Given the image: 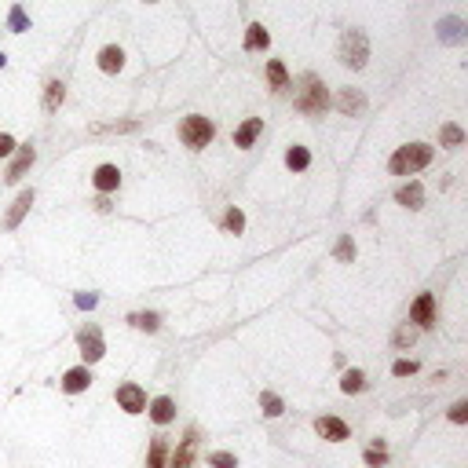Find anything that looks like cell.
Segmentation results:
<instances>
[{
  "label": "cell",
  "mask_w": 468,
  "mask_h": 468,
  "mask_svg": "<svg viewBox=\"0 0 468 468\" xmlns=\"http://www.w3.org/2000/svg\"><path fill=\"white\" fill-rule=\"evenodd\" d=\"M340 388H344L348 395L363 392V388H366V377H363V370H348L344 377H340Z\"/></svg>",
  "instance_id": "23"
},
{
  "label": "cell",
  "mask_w": 468,
  "mask_h": 468,
  "mask_svg": "<svg viewBox=\"0 0 468 468\" xmlns=\"http://www.w3.org/2000/svg\"><path fill=\"white\" fill-rule=\"evenodd\" d=\"M117 406L124 414H143L146 410V392L139 385H121L117 388Z\"/></svg>",
  "instance_id": "7"
},
{
  "label": "cell",
  "mask_w": 468,
  "mask_h": 468,
  "mask_svg": "<svg viewBox=\"0 0 468 468\" xmlns=\"http://www.w3.org/2000/svg\"><path fill=\"white\" fill-rule=\"evenodd\" d=\"M337 106H340V110H344V114H363V106H366V95L358 92V88H344V92L337 95Z\"/></svg>",
  "instance_id": "16"
},
{
  "label": "cell",
  "mask_w": 468,
  "mask_h": 468,
  "mask_svg": "<svg viewBox=\"0 0 468 468\" xmlns=\"http://www.w3.org/2000/svg\"><path fill=\"white\" fill-rule=\"evenodd\" d=\"M194 450H198V428H187L180 450L172 454V461H168L165 468H190V464H194Z\"/></svg>",
  "instance_id": "8"
},
{
  "label": "cell",
  "mask_w": 468,
  "mask_h": 468,
  "mask_svg": "<svg viewBox=\"0 0 468 468\" xmlns=\"http://www.w3.org/2000/svg\"><path fill=\"white\" fill-rule=\"evenodd\" d=\"M260 132H264V121H260V117H249V121L242 124V129L234 132V146H242V151H249V146L260 139Z\"/></svg>",
  "instance_id": "12"
},
{
  "label": "cell",
  "mask_w": 468,
  "mask_h": 468,
  "mask_svg": "<svg viewBox=\"0 0 468 468\" xmlns=\"http://www.w3.org/2000/svg\"><path fill=\"white\" fill-rule=\"evenodd\" d=\"M146 414H151L154 424H172V421H176V402L168 399V395H158V399L151 402V410H146Z\"/></svg>",
  "instance_id": "11"
},
{
  "label": "cell",
  "mask_w": 468,
  "mask_h": 468,
  "mask_svg": "<svg viewBox=\"0 0 468 468\" xmlns=\"http://www.w3.org/2000/svg\"><path fill=\"white\" fill-rule=\"evenodd\" d=\"M267 81H271V88H274V92L289 88V74H286V66H282L279 59H271V62H267Z\"/></svg>",
  "instance_id": "20"
},
{
  "label": "cell",
  "mask_w": 468,
  "mask_h": 468,
  "mask_svg": "<svg viewBox=\"0 0 468 468\" xmlns=\"http://www.w3.org/2000/svg\"><path fill=\"white\" fill-rule=\"evenodd\" d=\"M414 340H417V329H414V326H402V329L395 333V348H410Z\"/></svg>",
  "instance_id": "31"
},
{
  "label": "cell",
  "mask_w": 468,
  "mask_h": 468,
  "mask_svg": "<svg viewBox=\"0 0 468 468\" xmlns=\"http://www.w3.org/2000/svg\"><path fill=\"white\" fill-rule=\"evenodd\" d=\"M129 322L136 326V329H146V333H154L158 326H161V318L154 315V311H139V315H132Z\"/></svg>",
  "instance_id": "26"
},
{
  "label": "cell",
  "mask_w": 468,
  "mask_h": 468,
  "mask_svg": "<svg viewBox=\"0 0 468 468\" xmlns=\"http://www.w3.org/2000/svg\"><path fill=\"white\" fill-rule=\"evenodd\" d=\"M428 161H432V146L428 143H410V146H399V151L392 154L388 168H392V176H414Z\"/></svg>",
  "instance_id": "1"
},
{
  "label": "cell",
  "mask_w": 468,
  "mask_h": 468,
  "mask_svg": "<svg viewBox=\"0 0 468 468\" xmlns=\"http://www.w3.org/2000/svg\"><path fill=\"white\" fill-rule=\"evenodd\" d=\"M370 59V45H366V33L363 30H348L344 37H340V62L351 70H363Z\"/></svg>",
  "instance_id": "4"
},
{
  "label": "cell",
  "mask_w": 468,
  "mask_h": 468,
  "mask_svg": "<svg viewBox=\"0 0 468 468\" xmlns=\"http://www.w3.org/2000/svg\"><path fill=\"white\" fill-rule=\"evenodd\" d=\"M315 432L322 435V439H329V443H344L351 432H348V424L340 421V417H318L315 421Z\"/></svg>",
  "instance_id": "9"
},
{
  "label": "cell",
  "mask_w": 468,
  "mask_h": 468,
  "mask_svg": "<svg viewBox=\"0 0 468 468\" xmlns=\"http://www.w3.org/2000/svg\"><path fill=\"white\" fill-rule=\"evenodd\" d=\"M77 344H81L84 363H99V358L106 355V344H103V333H99V326H84V329L77 333Z\"/></svg>",
  "instance_id": "5"
},
{
  "label": "cell",
  "mask_w": 468,
  "mask_h": 468,
  "mask_svg": "<svg viewBox=\"0 0 468 468\" xmlns=\"http://www.w3.org/2000/svg\"><path fill=\"white\" fill-rule=\"evenodd\" d=\"M351 257H355V242L344 234V238L337 242V260H351Z\"/></svg>",
  "instance_id": "32"
},
{
  "label": "cell",
  "mask_w": 468,
  "mask_h": 468,
  "mask_svg": "<svg viewBox=\"0 0 468 468\" xmlns=\"http://www.w3.org/2000/svg\"><path fill=\"white\" fill-rule=\"evenodd\" d=\"M410 322H417L421 329H432V326H435V296H432V293H421L417 300H414Z\"/></svg>",
  "instance_id": "6"
},
{
  "label": "cell",
  "mask_w": 468,
  "mask_h": 468,
  "mask_svg": "<svg viewBox=\"0 0 468 468\" xmlns=\"http://www.w3.org/2000/svg\"><path fill=\"white\" fill-rule=\"evenodd\" d=\"M326 106H329L326 84L308 74V77L300 81V88H296V110H304V114H322Z\"/></svg>",
  "instance_id": "2"
},
{
  "label": "cell",
  "mask_w": 468,
  "mask_h": 468,
  "mask_svg": "<svg viewBox=\"0 0 468 468\" xmlns=\"http://www.w3.org/2000/svg\"><path fill=\"white\" fill-rule=\"evenodd\" d=\"M439 143L454 151V146H461V143H464V132L457 129V124H443V129H439Z\"/></svg>",
  "instance_id": "25"
},
{
  "label": "cell",
  "mask_w": 468,
  "mask_h": 468,
  "mask_svg": "<svg viewBox=\"0 0 468 468\" xmlns=\"http://www.w3.org/2000/svg\"><path fill=\"white\" fill-rule=\"evenodd\" d=\"M11 26H15L18 33L26 30V11H23V8H15V11H11Z\"/></svg>",
  "instance_id": "35"
},
{
  "label": "cell",
  "mask_w": 468,
  "mask_h": 468,
  "mask_svg": "<svg viewBox=\"0 0 468 468\" xmlns=\"http://www.w3.org/2000/svg\"><path fill=\"white\" fill-rule=\"evenodd\" d=\"M168 464V443L165 439H154L151 443V454H146V468H165Z\"/></svg>",
  "instance_id": "21"
},
{
  "label": "cell",
  "mask_w": 468,
  "mask_h": 468,
  "mask_svg": "<svg viewBox=\"0 0 468 468\" xmlns=\"http://www.w3.org/2000/svg\"><path fill=\"white\" fill-rule=\"evenodd\" d=\"M124 66V52L117 48V45H106L103 52H99V70L103 74H117Z\"/></svg>",
  "instance_id": "15"
},
{
  "label": "cell",
  "mask_w": 468,
  "mask_h": 468,
  "mask_svg": "<svg viewBox=\"0 0 468 468\" xmlns=\"http://www.w3.org/2000/svg\"><path fill=\"white\" fill-rule=\"evenodd\" d=\"M99 300H95V293H81L77 296V308H95Z\"/></svg>",
  "instance_id": "37"
},
{
  "label": "cell",
  "mask_w": 468,
  "mask_h": 468,
  "mask_svg": "<svg viewBox=\"0 0 468 468\" xmlns=\"http://www.w3.org/2000/svg\"><path fill=\"white\" fill-rule=\"evenodd\" d=\"M286 165L293 168V172H304V168L311 165V154H308V146H289V154H286Z\"/></svg>",
  "instance_id": "22"
},
{
  "label": "cell",
  "mask_w": 468,
  "mask_h": 468,
  "mask_svg": "<svg viewBox=\"0 0 468 468\" xmlns=\"http://www.w3.org/2000/svg\"><path fill=\"white\" fill-rule=\"evenodd\" d=\"M92 183H95V190H103V194L117 190V183H121L117 165H99V168H95V176H92Z\"/></svg>",
  "instance_id": "13"
},
{
  "label": "cell",
  "mask_w": 468,
  "mask_h": 468,
  "mask_svg": "<svg viewBox=\"0 0 468 468\" xmlns=\"http://www.w3.org/2000/svg\"><path fill=\"white\" fill-rule=\"evenodd\" d=\"M212 136H216V129H212V121L201 117V114H190L180 124V139H183V146H190V151H201V146H209Z\"/></svg>",
  "instance_id": "3"
},
{
  "label": "cell",
  "mask_w": 468,
  "mask_h": 468,
  "mask_svg": "<svg viewBox=\"0 0 468 468\" xmlns=\"http://www.w3.org/2000/svg\"><path fill=\"white\" fill-rule=\"evenodd\" d=\"M392 373L395 377H410V373H417V363H414V358H399V363L392 366Z\"/></svg>",
  "instance_id": "33"
},
{
  "label": "cell",
  "mask_w": 468,
  "mask_h": 468,
  "mask_svg": "<svg viewBox=\"0 0 468 468\" xmlns=\"http://www.w3.org/2000/svg\"><path fill=\"white\" fill-rule=\"evenodd\" d=\"M385 461H388V450H385V443H380V439H373V446L366 450V464H370V468H380Z\"/></svg>",
  "instance_id": "27"
},
{
  "label": "cell",
  "mask_w": 468,
  "mask_h": 468,
  "mask_svg": "<svg viewBox=\"0 0 468 468\" xmlns=\"http://www.w3.org/2000/svg\"><path fill=\"white\" fill-rule=\"evenodd\" d=\"M8 154H15V139L11 136H0V158H8Z\"/></svg>",
  "instance_id": "36"
},
{
  "label": "cell",
  "mask_w": 468,
  "mask_h": 468,
  "mask_svg": "<svg viewBox=\"0 0 468 468\" xmlns=\"http://www.w3.org/2000/svg\"><path fill=\"white\" fill-rule=\"evenodd\" d=\"M223 223H227V230H234V234H242V230H245V216H242V209H230Z\"/></svg>",
  "instance_id": "29"
},
{
  "label": "cell",
  "mask_w": 468,
  "mask_h": 468,
  "mask_svg": "<svg viewBox=\"0 0 468 468\" xmlns=\"http://www.w3.org/2000/svg\"><path fill=\"white\" fill-rule=\"evenodd\" d=\"M260 406H264L267 417H282V410H286V406H282V399H279V395H271V392L260 395Z\"/></svg>",
  "instance_id": "28"
},
{
  "label": "cell",
  "mask_w": 468,
  "mask_h": 468,
  "mask_svg": "<svg viewBox=\"0 0 468 468\" xmlns=\"http://www.w3.org/2000/svg\"><path fill=\"white\" fill-rule=\"evenodd\" d=\"M209 464L212 468H238V461H234V454H227V450H216L209 457Z\"/></svg>",
  "instance_id": "30"
},
{
  "label": "cell",
  "mask_w": 468,
  "mask_h": 468,
  "mask_svg": "<svg viewBox=\"0 0 468 468\" xmlns=\"http://www.w3.org/2000/svg\"><path fill=\"white\" fill-rule=\"evenodd\" d=\"M62 99H66V88H62V81H52L48 92H45V110H59Z\"/></svg>",
  "instance_id": "24"
},
{
  "label": "cell",
  "mask_w": 468,
  "mask_h": 468,
  "mask_svg": "<svg viewBox=\"0 0 468 468\" xmlns=\"http://www.w3.org/2000/svg\"><path fill=\"white\" fill-rule=\"evenodd\" d=\"M267 45H271L267 30H264L260 23H252V26H249V33H245V48H249V52H264Z\"/></svg>",
  "instance_id": "19"
},
{
  "label": "cell",
  "mask_w": 468,
  "mask_h": 468,
  "mask_svg": "<svg viewBox=\"0 0 468 468\" xmlns=\"http://www.w3.org/2000/svg\"><path fill=\"white\" fill-rule=\"evenodd\" d=\"M88 385H92V373H88V366H74V370H66V373H62V392H70V395H77V392H88Z\"/></svg>",
  "instance_id": "10"
},
{
  "label": "cell",
  "mask_w": 468,
  "mask_h": 468,
  "mask_svg": "<svg viewBox=\"0 0 468 468\" xmlns=\"http://www.w3.org/2000/svg\"><path fill=\"white\" fill-rule=\"evenodd\" d=\"M4 62H8V59H4V52H0V66H4Z\"/></svg>",
  "instance_id": "38"
},
{
  "label": "cell",
  "mask_w": 468,
  "mask_h": 468,
  "mask_svg": "<svg viewBox=\"0 0 468 468\" xmlns=\"http://www.w3.org/2000/svg\"><path fill=\"white\" fill-rule=\"evenodd\" d=\"M450 421L454 424H464L468 421V402H454V406H450Z\"/></svg>",
  "instance_id": "34"
},
{
  "label": "cell",
  "mask_w": 468,
  "mask_h": 468,
  "mask_svg": "<svg viewBox=\"0 0 468 468\" xmlns=\"http://www.w3.org/2000/svg\"><path fill=\"white\" fill-rule=\"evenodd\" d=\"M33 205V190H23V194L15 198V205H11V212H8V220H4V227L8 230H15L18 223H23V216H26V209Z\"/></svg>",
  "instance_id": "14"
},
{
  "label": "cell",
  "mask_w": 468,
  "mask_h": 468,
  "mask_svg": "<svg viewBox=\"0 0 468 468\" xmlns=\"http://www.w3.org/2000/svg\"><path fill=\"white\" fill-rule=\"evenodd\" d=\"M33 146H23V151H18V158L11 161V168H8V183H18V180H23V172H26V168L33 165Z\"/></svg>",
  "instance_id": "17"
},
{
  "label": "cell",
  "mask_w": 468,
  "mask_h": 468,
  "mask_svg": "<svg viewBox=\"0 0 468 468\" xmlns=\"http://www.w3.org/2000/svg\"><path fill=\"white\" fill-rule=\"evenodd\" d=\"M395 201H399V205H406V209H421V201H424V190H421V183H406V187H399Z\"/></svg>",
  "instance_id": "18"
}]
</instances>
